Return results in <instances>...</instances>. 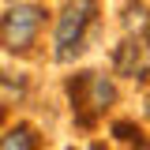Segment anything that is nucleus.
Listing matches in <instances>:
<instances>
[{
	"label": "nucleus",
	"mask_w": 150,
	"mask_h": 150,
	"mask_svg": "<svg viewBox=\"0 0 150 150\" xmlns=\"http://www.w3.org/2000/svg\"><path fill=\"white\" fill-rule=\"evenodd\" d=\"M41 19H45V11H41L38 4H19L15 0V8L0 19V41H4V49H11V53L30 49L34 38H38Z\"/></svg>",
	"instance_id": "obj_1"
},
{
	"label": "nucleus",
	"mask_w": 150,
	"mask_h": 150,
	"mask_svg": "<svg viewBox=\"0 0 150 150\" xmlns=\"http://www.w3.org/2000/svg\"><path fill=\"white\" fill-rule=\"evenodd\" d=\"M94 11H98L94 0H71L60 11V19H56V49H60V60H68L71 56V45L83 41V30L90 26Z\"/></svg>",
	"instance_id": "obj_2"
},
{
	"label": "nucleus",
	"mask_w": 150,
	"mask_h": 150,
	"mask_svg": "<svg viewBox=\"0 0 150 150\" xmlns=\"http://www.w3.org/2000/svg\"><path fill=\"white\" fill-rule=\"evenodd\" d=\"M79 86L86 90V98H83L79 105H83V109H90V112H101L112 98H116V90H112V83L105 79V75H83V79H79Z\"/></svg>",
	"instance_id": "obj_3"
},
{
	"label": "nucleus",
	"mask_w": 150,
	"mask_h": 150,
	"mask_svg": "<svg viewBox=\"0 0 150 150\" xmlns=\"http://www.w3.org/2000/svg\"><path fill=\"white\" fill-rule=\"evenodd\" d=\"M30 146H38V139H34V128H26V124H19L15 131H8L0 139V150H30Z\"/></svg>",
	"instance_id": "obj_4"
},
{
	"label": "nucleus",
	"mask_w": 150,
	"mask_h": 150,
	"mask_svg": "<svg viewBox=\"0 0 150 150\" xmlns=\"http://www.w3.org/2000/svg\"><path fill=\"white\" fill-rule=\"evenodd\" d=\"M139 53H143V45H139V41H124V45H120V53H116V71L135 75V68H139Z\"/></svg>",
	"instance_id": "obj_5"
},
{
	"label": "nucleus",
	"mask_w": 150,
	"mask_h": 150,
	"mask_svg": "<svg viewBox=\"0 0 150 150\" xmlns=\"http://www.w3.org/2000/svg\"><path fill=\"white\" fill-rule=\"evenodd\" d=\"M116 135H120V139H124V143H131V139H135V135H139V131L131 128V124H116Z\"/></svg>",
	"instance_id": "obj_6"
},
{
	"label": "nucleus",
	"mask_w": 150,
	"mask_h": 150,
	"mask_svg": "<svg viewBox=\"0 0 150 150\" xmlns=\"http://www.w3.org/2000/svg\"><path fill=\"white\" fill-rule=\"evenodd\" d=\"M146 116H150V98H146Z\"/></svg>",
	"instance_id": "obj_7"
},
{
	"label": "nucleus",
	"mask_w": 150,
	"mask_h": 150,
	"mask_svg": "<svg viewBox=\"0 0 150 150\" xmlns=\"http://www.w3.org/2000/svg\"><path fill=\"white\" fill-rule=\"evenodd\" d=\"M0 120H4V112H0Z\"/></svg>",
	"instance_id": "obj_8"
}]
</instances>
